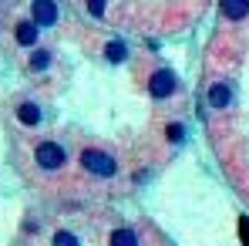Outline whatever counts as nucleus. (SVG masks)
<instances>
[{
  "label": "nucleus",
  "instance_id": "obj_4",
  "mask_svg": "<svg viewBox=\"0 0 249 246\" xmlns=\"http://www.w3.org/2000/svg\"><path fill=\"white\" fill-rule=\"evenodd\" d=\"M31 17H34L37 27H51L57 20V3L54 0H34L31 3Z\"/></svg>",
  "mask_w": 249,
  "mask_h": 246
},
{
  "label": "nucleus",
  "instance_id": "obj_7",
  "mask_svg": "<svg viewBox=\"0 0 249 246\" xmlns=\"http://www.w3.org/2000/svg\"><path fill=\"white\" fill-rule=\"evenodd\" d=\"M108 243H111V246H142V240H138V233H135V229L122 226V229H111Z\"/></svg>",
  "mask_w": 249,
  "mask_h": 246
},
{
  "label": "nucleus",
  "instance_id": "obj_1",
  "mask_svg": "<svg viewBox=\"0 0 249 246\" xmlns=\"http://www.w3.org/2000/svg\"><path fill=\"white\" fill-rule=\"evenodd\" d=\"M81 169L91 172V175H98V179H111V175L118 172V162H115V155H108V152H101V149H84L81 152Z\"/></svg>",
  "mask_w": 249,
  "mask_h": 246
},
{
  "label": "nucleus",
  "instance_id": "obj_5",
  "mask_svg": "<svg viewBox=\"0 0 249 246\" xmlns=\"http://www.w3.org/2000/svg\"><path fill=\"white\" fill-rule=\"evenodd\" d=\"M229 98H232V91H229V84H226V81L212 84V91H209V105H212L215 112H222V108L229 105Z\"/></svg>",
  "mask_w": 249,
  "mask_h": 246
},
{
  "label": "nucleus",
  "instance_id": "obj_2",
  "mask_svg": "<svg viewBox=\"0 0 249 246\" xmlns=\"http://www.w3.org/2000/svg\"><path fill=\"white\" fill-rule=\"evenodd\" d=\"M34 162L41 165L44 172H54V169H61V165L68 162V152H64L57 142H41V145L34 149Z\"/></svg>",
  "mask_w": 249,
  "mask_h": 246
},
{
  "label": "nucleus",
  "instance_id": "obj_14",
  "mask_svg": "<svg viewBox=\"0 0 249 246\" xmlns=\"http://www.w3.org/2000/svg\"><path fill=\"white\" fill-rule=\"evenodd\" d=\"M239 233H243V246H249V219L239 223Z\"/></svg>",
  "mask_w": 249,
  "mask_h": 246
},
{
  "label": "nucleus",
  "instance_id": "obj_11",
  "mask_svg": "<svg viewBox=\"0 0 249 246\" xmlns=\"http://www.w3.org/2000/svg\"><path fill=\"white\" fill-rule=\"evenodd\" d=\"M51 246H81V240H78L74 233L61 229V233H54V240H51Z\"/></svg>",
  "mask_w": 249,
  "mask_h": 246
},
{
  "label": "nucleus",
  "instance_id": "obj_15",
  "mask_svg": "<svg viewBox=\"0 0 249 246\" xmlns=\"http://www.w3.org/2000/svg\"><path fill=\"white\" fill-rule=\"evenodd\" d=\"M168 138L178 142V138H182V125H172V128H168Z\"/></svg>",
  "mask_w": 249,
  "mask_h": 246
},
{
  "label": "nucleus",
  "instance_id": "obj_9",
  "mask_svg": "<svg viewBox=\"0 0 249 246\" xmlns=\"http://www.w3.org/2000/svg\"><path fill=\"white\" fill-rule=\"evenodd\" d=\"M17 118H20L24 125H31V128H34V125L41 122V108H37L34 101H24V105L17 108Z\"/></svg>",
  "mask_w": 249,
  "mask_h": 246
},
{
  "label": "nucleus",
  "instance_id": "obj_6",
  "mask_svg": "<svg viewBox=\"0 0 249 246\" xmlns=\"http://www.w3.org/2000/svg\"><path fill=\"white\" fill-rule=\"evenodd\" d=\"M249 14V0H222V17L226 20H243Z\"/></svg>",
  "mask_w": 249,
  "mask_h": 246
},
{
  "label": "nucleus",
  "instance_id": "obj_8",
  "mask_svg": "<svg viewBox=\"0 0 249 246\" xmlns=\"http://www.w3.org/2000/svg\"><path fill=\"white\" fill-rule=\"evenodd\" d=\"M37 24L34 20H24V24H17V44H24V47H34L37 44Z\"/></svg>",
  "mask_w": 249,
  "mask_h": 246
},
{
  "label": "nucleus",
  "instance_id": "obj_10",
  "mask_svg": "<svg viewBox=\"0 0 249 246\" xmlns=\"http://www.w3.org/2000/svg\"><path fill=\"white\" fill-rule=\"evenodd\" d=\"M105 54H108V61H111V64H122L124 57H128V51H124L122 41H111L108 47H105Z\"/></svg>",
  "mask_w": 249,
  "mask_h": 246
},
{
  "label": "nucleus",
  "instance_id": "obj_12",
  "mask_svg": "<svg viewBox=\"0 0 249 246\" xmlns=\"http://www.w3.org/2000/svg\"><path fill=\"white\" fill-rule=\"evenodd\" d=\"M47 64H51V54H47V51H37V54L31 57V68H34V71H44Z\"/></svg>",
  "mask_w": 249,
  "mask_h": 246
},
{
  "label": "nucleus",
  "instance_id": "obj_3",
  "mask_svg": "<svg viewBox=\"0 0 249 246\" xmlns=\"http://www.w3.org/2000/svg\"><path fill=\"white\" fill-rule=\"evenodd\" d=\"M175 88H178V81H175V75H172L168 68L155 71V75H152V81H148V91H152V98H168Z\"/></svg>",
  "mask_w": 249,
  "mask_h": 246
},
{
  "label": "nucleus",
  "instance_id": "obj_13",
  "mask_svg": "<svg viewBox=\"0 0 249 246\" xmlns=\"http://www.w3.org/2000/svg\"><path fill=\"white\" fill-rule=\"evenodd\" d=\"M88 10H91L94 17H101V14H105V0H88Z\"/></svg>",
  "mask_w": 249,
  "mask_h": 246
}]
</instances>
